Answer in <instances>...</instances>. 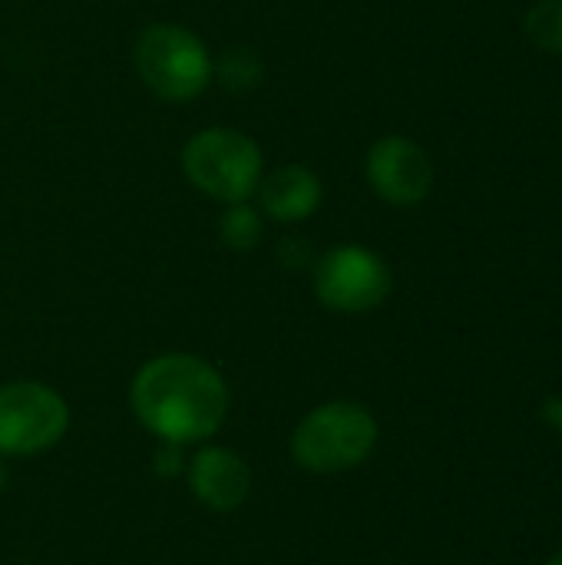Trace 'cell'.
Wrapping results in <instances>:
<instances>
[{"label": "cell", "mask_w": 562, "mask_h": 565, "mask_svg": "<svg viewBox=\"0 0 562 565\" xmlns=\"http://www.w3.org/2000/svg\"><path fill=\"white\" fill-rule=\"evenodd\" d=\"M179 166L199 195L229 205L255 195L265 175V152L235 126H205L182 142Z\"/></svg>", "instance_id": "cell-4"}, {"label": "cell", "mask_w": 562, "mask_h": 565, "mask_svg": "<svg viewBox=\"0 0 562 565\" xmlns=\"http://www.w3.org/2000/svg\"><path fill=\"white\" fill-rule=\"evenodd\" d=\"M364 179L381 202L394 209H414L434 192L437 172L431 152L421 142L401 132H388L371 142L364 156Z\"/></svg>", "instance_id": "cell-7"}, {"label": "cell", "mask_w": 562, "mask_h": 565, "mask_svg": "<svg viewBox=\"0 0 562 565\" xmlns=\"http://www.w3.org/2000/svg\"><path fill=\"white\" fill-rule=\"evenodd\" d=\"M70 430L66 397L43 381L0 384V457H36Z\"/></svg>", "instance_id": "cell-6"}, {"label": "cell", "mask_w": 562, "mask_h": 565, "mask_svg": "<svg viewBox=\"0 0 562 565\" xmlns=\"http://www.w3.org/2000/svg\"><path fill=\"white\" fill-rule=\"evenodd\" d=\"M394 288L391 265L381 252L341 242L311 262V291L331 315H368L378 311Z\"/></svg>", "instance_id": "cell-5"}, {"label": "cell", "mask_w": 562, "mask_h": 565, "mask_svg": "<svg viewBox=\"0 0 562 565\" xmlns=\"http://www.w3.org/2000/svg\"><path fill=\"white\" fill-rule=\"evenodd\" d=\"M547 565H562V550H560V553H556V556H553V559H550V563H547Z\"/></svg>", "instance_id": "cell-15"}, {"label": "cell", "mask_w": 562, "mask_h": 565, "mask_svg": "<svg viewBox=\"0 0 562 565\" xmlns=\"http://www.w3.org/2000/svg\"><path fill=\"white\" fill-rule=\"evenodd\" d=\"M232 407V391L215 364L189 351L149 358L129 384V411L159 444H209Z\"/></svg>", "instance_id": "cell-1"}, {"label": "cell", "mask_w": 562, "mask_h": 565, "mask_svg": "<svg viewBox=\"0 0 562 565\" xmlns=\"http://www.w3.org/2000/svg\"><path fill=\"white\" fill-rule=\"evenodd\" d=\"M252 202L258 205L265 222L298 225V222H308L321 209L325 182L305 162H282L275 169H265Z\"/></svg>", "instance_id": "cell-9"}, {"label": "cell", "mask_w": 562, "mask_h": 565, "mask_svg": "<svg viewBox=\"0 0 562 565\" xmlns=\"http://www.w3.org/2000/svg\"><path fill=\"white\" fill-rule=\"evenodd\" d=\"M543 420H550V424L562 434V397H550V401L543 404Z\"/></svg>", "instance_id": "cell-13"}, {"label": "cell", "mask_w": 562, "mask_h": 565, "mask_svg": "<svg viewBox=\"0 0 562 565\" xmlns=\"http://www.w3.org/2000/svg\"><path fill=\"white\" fill-rule=\"evenodd\" d=\"M219 238L232 252H252L265 238V215L252 199L229 202L219 215Z\"/></svg>", "instance_id": "cell-10"}, {"label": "cell", "mask_w": 562, "mask_h": 565, "mask_svg": "<svg viewBox=\"0 0 562 565\" xmlns=\"http://www.w3.org/2000/svg\"><path fill=\"white\" fill-rule=\"evenodd\" d=\"M189 493L212 513H235L252 497V467L242 454L219 444H202L185 463Z\"/></svg>", "instance_id": "cell-8"}, {"label": "cell", "mask_w": 562, "mask_h": 565, "mask_svg": "<svg viewBox=\"0 0 562 565\" xmlns=\"http://www.w3.org/2000/svg\"><path fill=\"white\" fill-rule=\"evenodd\" d=\"M381 427L371 407L358 401H328L311 407L291 430V460L315 477L358 470L378 450Z\"/></svg>", "instance_id": "cell-2"}, {"label": "cell", "mask_w": 562, "mask_h": 565, "mask_svg": "<svg viewBox=\"0 0 562 565\" xmlns=\"http://www.w3.org/2000/svg\"><path fill=\"white\" fill-rule=\"evenodd\" d=\"M132 66L142 86L162 103H192L215 83L209 43L172 20L146 23L132 40Z\"/></svg>", "instance_id": "cell-3"}, {"label": "cell", "mask_w": 562, "mask_h": 565, "mask_svg": "<svg viewBox=\"0 0 562 565\" xmlns=\"http://www.w3.org/2000/svg\"><path fill=\"white\" fill-rule=\"evenodd\" d=\"M7 483H10V470H7V457H0V493L7 490Z\"/></svg>", "instance_id": "cell-14"}, {"label": "cell", "mask_w": 562, "mask_h": 565, "mask_svg": "<svg viewBox=\"0 0 562 565\" xmlns=\"http://www.w3.org/2000/svg\"><path fill=\"white\" fill-rule=\"evenodd\" d=\"M527 40L550 56H562V0H533L523 13Z\"/></svg>", "instance_id": "cell-12"}, {"label": "cell", "mask_w": 562, "mask_h": 565, "mask_svg": "<svg viewBox=\"0 0 562 565\" xmlns=\"http://www.w3.org/2000/svg\"><path fill=\"white\" fill-rule=\"evenodd\" d=\"M265 63L252 46H229L215 56V83L232 93H248L262 83Z\"/></svg>", "instance_id": "cell-11"}]
</instances>
